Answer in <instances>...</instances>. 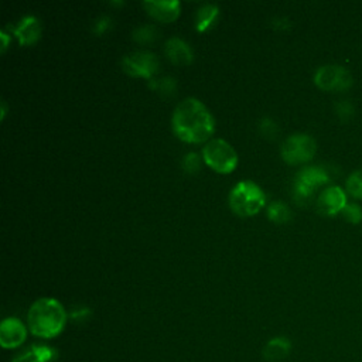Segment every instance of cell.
<instances>
[{
  "label": "cell",
  "instance_id": "22",
  "mask_svg": "<svg viewBox=\"0 0 362 362\" xmlns=\"http://www.w3.org/2000/svg\"><path fill=\"white\" fill-rule=\"evenodd\" d=\"M199 165H201V158L195 153H188L182 158V168L188 174H195L199 170Z\"/></svg>",
  "mask_w": 362,
  "mask_h": 362
},
{
  "label": "cell",
  "instance_id": "21",
  "mask_svg": "<svg viewBox=\"0 0 362 362\" xmlns=\"http://www.w3.org/2000/svg\"><path fill=\"white\" fill-rule=\"evenodd\" d=\"M335 112H337V116L339 117L341 122H348L349 119L354 117L355 107L349 100H339L335 105Z\"/></svg>",
  "mask_w": 362,
  "mask_h": 362
},
{
  "label": "cell",
  "instance_id": "2",
  "mask_svg": "<svg viewBox=\"0 0 362 362\" xmlns=\"http://www.w3.org/2000/svg\"><path fill=\"white\" fill-rule=\"evenodd\" d=\"M27 322L31 334L49 339L62 332L66 322V313L58 300L40 298L31 304Z\"/></svg>",
  "mask_w": 362,
  "mask_h": 362
},
{
  "label": "cell",
  "instance_id": "10",
  "mask_svg": "<svg viewBox=\"0 0 362 362\" xmlns=\"http://www.w3.org/2000/svg\"><path fill=\"white\" fill-rule=\"evenodd\" d=\"M346 205V195L341 187H328L325 188L318 199H317V209L322 215H335L341 212Z\"/></svg>",
  "mask_w": 362,
  "mask_h": 362
},
{
  "label": "cell",
  "instance_id": "5",
  "mask_svg": "<svg viewBox=\"0 0 362 362\" xmlns=\"http://www.w3.org/2000/svg\"><path fill=\"white\" fill-rule=\"evenodd\" d=\"M329 181V175L322 167H305L303 168L294 180L293 197L298 204L307 202L314 191Z\"/></svg>",
  "mask_w": 362,
  "mask_h": 362
},
{
  "label": "cell",
  "instance_id": "8",
  "mask_svg": "<svg viewBox=\"0 0 362 362\" xmlns=\"http://www.w3.org/2000/svg\"><path fill=\"white\" fill-rule=\"evenodd\" d=\"M122 66L132 76L151 78L158 69V59L148 51H136L123 58Z\"/></svg>",
  "mask_w": 362,
  "mask_h": 362
},
{
  "label": "cell",
  "instance_id": "4",
  "mask_svg": "<svg viewBox=\"0 0 362 362\" xmlns=\"http://www.w3.org/2000/svg\"><path fill=\"white\" fill-rule=\"evenodd\" d=\"M204 161L216 173L229 174L238 165V154L235 148L222 139L208 141L202 150Z\"/></svg>",
  "mask_w": 362,
  "mask_h": 362
},
{
  "label": "cell",
  "instance_id": "1",
  "mask_svg": "<svg viewBox=\"0 0 362 362\" xmlns=\"http://www.w3.org/2000/svg\"><path fill=\"white\" fill-rule=\"evenodd\" d=\"M173 132L187 143H202L209 139L215 129V122L206 106L195 98H187L173 113Z\"/></svg>",
  "mask_w": 362,
  "mask_h": 362
},
{
  "label": "cell",
  "instance_id": "16",
  "mask_svg": "<svg viewBox=\"0 0 362 362\" xmlns=\"http://www.w3.org/2000/svg\"><path fill=\"white\" fill-rule=\"evenodd\" d=\"M218 16V7L214 4H205L201 7L197 13V30L205 31L216 18Z\"/></svg>",
  "mask_w": 362,
  "mask_h": 362
},
{
  "label": "cell",
  "instance_id": "25",
  "mask_svg": "<svg viewBox=\"0 0 362 362\" xmlns=\"http://www.w3.org/2000/svg\"><path fill=\"white\" fill-rule=\"evenodd\" d=\"M0 38H1V51H4L8 45V35L6 33H0Z\"/></svg>",
  "mask_w": 362,
  "mask_h": 362
},
{
  "label": "cell",
  "instance_id": "12",
  "mask_svg": "<svg viewBox=\"0 0 362 362\" xmlns=\"http://www.w3.org/2000/svg\"><path fill=\"white\" fill-rule=\"evenodd\" d=\"M165 55L167 58L175 64V65H188L192 62V49L189 48V45L181 40V38H170L167 42H165Z\"/></svg>",
  "mask_w": 362,
  "mask_h": 362
},
{
  "label": "cell",
  "instance_id": "14",
  "mask_svg": "<svg viewBox=\"0 0 362 362\" xmlns=\"http://www.w3.org/2000/svg\"><path fill=\"white\" fill-rule=\"evenodd\" d=\"M14 34L18 38L20 44L31 45L38 41L41 35V24L38 18L30 16L20 21V24L14 28Z\"/></svg>",
  "mask_w": 362,
  "mask_h": 362
},
{
  "label": "cell",
  "instance_id": "17",
  "mask_svg": "<svg viewBox=\"0 0 362 362\" xmlns=\"http://www.w3.org/2000/svg\"><path fill=\"white\" fill-rule=\"evenodd\" d=\"M267 218L276 223H286L291 218V212L286 204L274 201L267 206Z\"/></svg>",
  "mask_w": 362,
  "mask_h": 362
},
{
  "label": "cell",
  "instance_id": "13",
  "mask_svg": "<svg viewBox=\"0 0 362 362\" xmlns=\"http://www.w3.org/2000/svg\"><path fill=\"white\" fill-rule=\"evenodd\" d=\"M58 352L42 344H34L16 355L11 362H52L57 358Z\"/></svg>",
  "mask_w": 362,
  "mask_h": 362
},
{
  "label": "cell",
  "instance_id": "3",
  "mask_svg": "<svg viewBox=\"0 0 362 362\" xmlns=\"http://www.w3.org/2000/svg\"><path fill=\"white\" fill-rule=\"evenodd\" d=\"M264 194L252 181H240L229 194V206L239 216H252L264 205Z\"/></svg>",
  "mask_w": 362,
  "mask_h": 362
},
{
  "label": "cell",
  "instance_id": "19",
  "mask_svg": "<svg viewBox=\"0 0 362 362\" xmlns=\"http://www.w3.org/2000/svg\"><path fill=\"white\" fill-rule=\"evenodd\" d=\"M133 38L137 41V42H141V44H148V42H153L156 38H157V30L154 25H143V27H139L133 31Z\"/></svg>",
  "mask_w": 362,
  "mask_h": 362
},
{
  "label": "cell",
  "instance_id": "6",
  "mask_svg": "<svg viewBox=\"0 0 362 362\" xmlns=\"http://www.w3.org/2000/svg\"><path fill=\"white\" fill-rule=\"evenodd\" d=\"M317 150L314 139L308 134H293L281 146V157L287 164H301L310 161Z\"/></svg>",
  "mask_w": 362,
  "mask_h": 362
},
{
  "label": "cell",
  "instance_id": "26",
  "mask_svg": "<svg viewBox=\"0 0 362 362\" xmlns=\"http://www.w3.org/2000/svg\"><path fill=\"white\" fill-rule=\"evenodd\" d=\"M4 115H6V105H4V102L1 103V119L4 117Z\"/></svg>",
  "mask_w": 362,
  "mask_h": 362
},
{
  "label": "cell",
  "instance_id": "11",
  "mask_svg": "<svg viewBox=\"0 0 362 362\" xmlns=\"http://www.w3.org/2000/svg\"><path fill=\"white\" fill-rule=\"evenodd\" d=\"M147 13L161 23H171L180 14V1L177 0H165V1H153L147 0L143 3Z\"/></svg>",
  "mask_w": 362,
  "mask_h": 362
},
{
  "label": "cell",
  "instance_id": "7",
  "mask_svg": "<svg viewBox=\"0 0 362 362\" xmlns=\"http://www.w3.org/2000/svg\"><path fill=\"white\" fill-rule=\"evenodd\" d=\"M314 82L322 90H346L352 86V75L344 66L324 65L317 69Z\"/></svg>",
  "mask_w": 362,
  "mask_h": 362
},
{
  "label": "cell",
  "instance_id": "24",
  "mask_svg": "<svg viewBox=\"0 0 362 362\" xmlns=\"http://www.w3.org/2000/svg\"><path fill=\"white\" fill-rule=\"evenodd\" d=\"M151 86L158 89L160 93H164V92L165 93H171L175 89V82L173 81V78H163L156 85H151Z\"/></svg>",
  "mask_w": 362,
  "mask_h": 362
},
{
  "label": "cell",
  "instance_id": "9",
  "mask_svg": "<svg viewBox=\"0 0 362 362\" xmlns=\"http://www.w3.org/2000/svg\"><path fill=\"white\" fill-rule=\"evenodd\" d=\"M27 338V329L24 324L14 317L3 320L0 325V345L4 349L18 348Z\"/></svg>",
  "mask_w": 362,
  "mask_h": 362
},
{
  "label": "cell",
  "instance_id": "23",
  "mask_svg": "<svg viewBox=\"0 0 362 362\" xmlns=\"http://www.w3.org/2000/svg\"><path fill=\"white\" fill-rule=\"evenodd\" d=\"M259 129H260V133L269 139H274L277 134V126L270 119H263Z\"/></svg>",
  "mask_w": 362,
  "mask_h": 362
},
{
  "label": "cell",
  "instance_id": "20",
  "mask_svg": "<svg viewBox=\"0 0 362 362\" xmlns=\"http://www.w3.org/2000/svg\"><path fill=\"white\" fill-rule=\"evenodd\" d=\"M341 214L344 219L348 221L349 223H359L362 221V209L356 204H346Z\"/></svg>",
  "mask_w": 362,
  "mask_h": 362
},
{
  "label": "cell",
  "instance_id": "15",
  "mask_svg": "<svg viewBox=\"0 0 362 362\" xmlns=\"http://www.w3.org/2000/svg\"><path fill=\"white\" fill-rule=\"evenodd\" d=\"M290 349H291V342L286 337H276L264 345L263 356L267 361H279L286 358Z\"/></svg>",
  "mask_w": 362,
  "mask_h": 362
},
{
  "label": "cell",
  "instance_id": "18",
  "mask_svg": "<svg viewBox=\"0 0 362 362\" xmlns=\"http://www.w3.org/2000/svg\"><path fill=\"white\" fill-rule=\"evenodd\" d=\"M346 191L358 199H362V170L352 173L346 180Z\"/></svg>",
  "mask_w": 362,
  "mask_h": 362
}]
</instances>
